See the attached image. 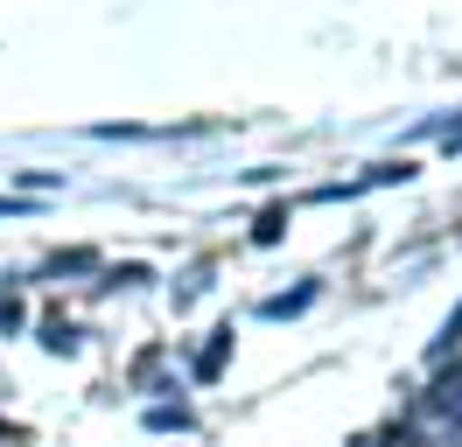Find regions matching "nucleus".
Instances as JSON below:
<instances>
[{
    "mask_svg": "<svg viewBox=\"0 0 462 447\" xmlns=\"http://www.w3.org/2000/svg\"><path fill=\"white\" fill-rule=\"evenodd\" d=\"M434 406H441V413H462V378H441V385H434Z\"/></svg>",
    "mask_w": 462,
    "mask_h": 447,
    "instance_id": "1",
    "label": "nucleus"
},
{
    "mask_svg": "<svg viewBox=\"0 0 462 447\" xmlns=\"http://www.w3.org/2000/svg\"><path fill=\"white\" fill-rule=\"evenodd\" d=\"M294 307H309V287H301V294H281V301H266V315H294Z\"/></svg>",
    "mask_w": 462,
    "mask_h": 447,
    "instance_id": "2",
    "label": "nucleus"
},
{
    "mask_svg": "<svg viewBox=\"0 0 462 447\" xmlns=\"http://www.w3.org/2000/svg\"><path fill=\"white\" fill-rule=\"evenodd\" d=\"M400 447H413V441H400Z\"/></svg>",
    "mask_w": 462,
    "mask_h": 447,
    "instance_id": "3",
    "label": "nucleus"
}]
</instances>
